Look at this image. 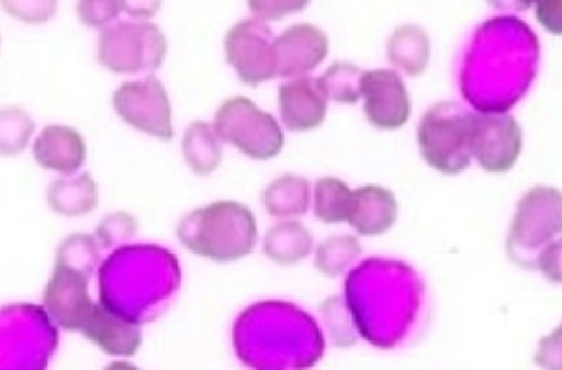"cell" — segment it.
I'll list each match as a JSON object with an SVG mask.
<instances>
[{"label":"cell","instance_id":"obj_1","mask_svg":"<svg viewBox=\"0 0 562 370\" xmlns=\"http://www.w3.org/2000/svg\"><path fill=\"white\" fill-rule=\"evenodd\" d=\"M178 239L190 253L214 262H234L252 253L257 221L236 201H217L187 214L178 224Z\"/></svg>","mask_w":562,"mask_h":370},{"label":"cell","instance_id":"obj_2","mask_svg":"<svg viewBox=\"0 0 562 370\" xmlns=\"http://www.w3.org/2000/svg\"><path fill=\"white\" fill-rule=\"evenodd\" d=\"M474 115L458 102L432 105L418 128L419 150L439 173L459 175L471 165Z\"/></svg>","mask_w":562,"mask_h":370},{"label":"cell","instance_id":"obj_3","mask_svg":"<svg viewBox=\"0 0 562 370\" xmlns=\"http://www.w3.org/2000/svg\"><path fill=\"white\" fill-rule=\"evenodd\" d=\"M562 233V193L553 187L531 188L520 203L508 234L510 259L521 267L537 266L543 246Z\"/></svg>","mask_w":562,"mask_h":370},{"label":"cell","instance_id":"obj_4","mask_svg":"<svg viewBox=\"0 0 562 370\" xmlns=\"http://www.w3.org/2000/svg\"><path fill=\"white\" fill-rule=\"evenodd\" d=\"M214 127L221 138L236 145L254 160H270L283 150L284 134L279 122L250 99L233 98L224 102Z\"/></svg>","mask_w":562,"mask_h":370},{"label":"cell","instance_id":"obj_5","mask_svg":"<svg viewBox=\"0 0 562 370\" xmlns=\"http://www.w3.org/2000/svg\"><path fill=\"white\" fill-rule=\"evenodd\" d=\"M164 33L150 23H119L102 32L99 61L115 72L157 69L165 58Z\"/></svg>","mask_w":562,"mask_h":370},{"label":"cell","instance_id":"obj_6","mask_svg":"<svg viewBox=\"0 0 562 370\" xmlns=\"http://www.w3.org/2000/svg\"><path fill=\"white\" fill-rule=\"evenodd\" d=\"M276 40L272 30L257 20H244L226 36V55L240 81L256 86L277 76Z\"/></svg>","mask_w":562,"mask_h":370},{"label":"cell","instance_id":"obj_7","mask_svg":"<svg viewBox=\"0 0 562 370\" xmlns=\"http://www.w3.org/2000/svg\"><path fill=\"white\" fill-rule=\"evenodd\" d=\"M114 105L117 114L132 127L161 141L173 138L170 101L158 79L125 82L115 91Z\"/></svg>","mask_w":562,"mask_h":370},{"label":"cell","instance_id":"obj_8","mask_svg":"<svg viewBox=\"0 0 562 370\" xmlns=\"http://www.w3.org/2000/svg\"><path fill=\"white\" fill-rule=\"evenodd\" d=\"M89 273L58 262L46 287L43 303L49 315L68 332H85L99 305L88 293Z\"/></svg>","mask_w":562,"mask_h":370},{"label":"cell","instance_id":"obj_9","mask_svg":"<svg viewBox=\"0 0 562 370\" xmlns=\"http://www.w3.org/2000/svg\"><path fill=\"white\" fill-rule=\"evenodd\" d=\"M524 147V132L512 115H474L472 157L488 173H507Z\"/></svg>","mask_w":562,"mask_h":370},{"label":"cell","instance_id":"obj_10","mask_svg":"<svg viewBox=\"0 0 562 370\" xmlns=\"http://www.w3.org/2000/svg\"><path fill=\"white\" fill-rule=\"evenodd\" d=\"M362 98L370 124L385 131L403 127L412 114L408 89L393 69L363 72Z\"/></svg>","mask_w":562,"mask_h":370},{"label":"cell","instance_id":"obj_11","mask_svg":"<svg viewBox=\"0 0 562 370\" xmlns=\"http://www.w3.org/2000/svg\"><path fill=\"white\" fill-rule=\"evenodd\" d=\"M327 96L321 78H300L280 86L281 121L290 131H313L323 124L327 112Z\"/></svg>","mask_w":562,"mask_h":370},{"label":"cell","instance_id":"obj_12","mask_svg":"<svg viewBox=\"0 0 562 370\" xmlns=\"http://www.w3.org/2000/svg\"><path fill=\"white\" fill-rule=\"evenodd\" d=\"M277 75H303L316 68L329 52V40L313 25H296L288 29L276 40Z\"/></svg>","mask_w":562,"mask_h":370},{"label":"cell","instance_id":"obj_13","mask_svg":"<svg viewBox=\"0 0 562 370\" xmlns=\"http://www.w3.org/2000/svg\"><path fill=\"white\" fill-rule=\"evenodd\" d=\"M398 220V201L395 194L379 184H366L352 191L347 223L360 236H380L395 226Z\"/></svg>","mask_w":562,"mask_h":370},{"label":"cell","instance_id":"obj_14","mask_svg":"<svg viewBox=\"0 0 562 370\" xmlns=\"http://www.w3.org/2000/svg\"><path fill=\"white\" fill-rule=\"evenodd\" d=\"M82 335L95 346L114 356H132L140 348L138 326L127 316L119 315L109 306L99 305L98 312L86 326Z\"/></svg>","mask_w":562,"mask_h":370},{"label":"cell","instance_id":"obj_15","mask_svg":"<svg viewBox=\"0 0 562 370\" xmlns=\"http://www.w3.org/2000/svg\"><path fill=\"white\" fill-rule=\"evenodd\" d=\"M33 152L43 168L63 175L75 173L82 167L86 158V145L81 135L63 125L46 127L36 138Z\"/></svg>","mask_w":562,"mask_h":370},{"label":"cell","instance_id":"obj_16","mask_svg":"<svg viewBox=\"0 0 562 370\" xmlns=\"http://www.w3.org/2000/svg\"><path fill=\"white\" fill-rule=\"evenodd\" d=\"M49 206L61 216H85L98 204L95 183L89 175L75 181H56L49 188Z\"/></svg>","mask_w":562,"mask_h":370},{"label":"cell","instance_id":"obj_17","mask_svg":"<svg viewBox=\"0 0 562 370\" xmlns=\"http://www.w3.org/2000/svg\"><path fill=\"white\" fill-rule=\"evenodd\" d=\"M313 239L300 223L277 224L267 233L266 254L281 266L301 262L310 254Z\"/></svg>","mask_w":562,"mask_h":370},{"label":"cell","instance_id":"obj_18","mask_svg":"<svg viewBox=\"0 0 562 370\" xmlns=\"http://www.w3.org/2000/svg\"><path fill=\"white\" fill-rule=\"evenodd\" d=\"M216 131L203 122H194L184 135L183 152L188 165L198 175H210L220 167L221 145Z\"/></svg>","mask_w":562,"mask_h":370},{"label":"cell","instance_id":"obj_19","mask_svg":"<svg viewBox=\"0 0 562 370\" xmlns=\"http://www.w3.org/2000/svg\"><path fill=\"white\" fill-rule=\"evenodd\" d=\"M307 187L310 184L304 178L293 177V175L279 178L263 193V201L280 200L267 206V211L277 217L301 216L310 206V188Z\"/></svg>","mask_w":562,"mask_h":370},{"label":"cell","instance_id":"obj_20","mask_svg":"<svg viewBox=\"0 0 562 370\" xmlns=\"http://www.w3.org/2000/svg\"><path fill=\"white\" fill-rule=\"evenodd\" d=\"M352 191L337 178L317 180L314 188V214L323 223H344L349 217Z\"/></svg>","mask_w":562,"mask_h":370},{"label":"cell","instance_id":"obj_21","mask_svg":"<svg viewBox=\"0 0 562 370\" xmlns=\"http://www.w3.org/2000/svg\"><path fill=\"white\" fill-rule=\"evenodd\" d=\"M363 72L350 63H337L324 72L321 82L330 99L353 104L362 98Z\"/></svg>","mask_w":562,"mask_h":370},{"label":"cell","instance_id":"obj_22","mask_svg":"<svg viewBox=\"0 0 562 370\" xmlns=\"http://www.w3.org/2000/svg\"><path fill=\"white\" fill-rule=\"evenodd\" d=\"M33 132V122L20 109L0 111V154L13 155L23 150Z\"/></svg>","mask_w":562,"mask_h":370},{"label":"cell","instance_id":"obj_23","mask_svg":"<svg viewBox=\"0 0 562 370\" xmlns=\"http://www.w3.org/2000/svg\"><path fill=\"white\" fill-rule=\"evenodd\" d=\"M121 0H81L79 13L89 26H102L121 12Z\"/></svg>","mask_w":562,"mask_h":370},{"label":"cell","instance_id":"obj_24","mask_svg":"<svg viewBox=\"0 0 562 370\" xmlns=\"http://www.w3.org/2000/svg\"><path fill=\"white\" fill-rule=\"evenodd\" d=\"M310 0H249L250 10L260 19L280 20L290 13L300 12Z\"/></svg>","mask_w":562,"mask_h":370},{"label":"cell","instance_id":"obj_25","mask_svg":"<svg viewBox=\"0 0 562 370\" xmlns=\"http://www.w3.org/2000/svg\"><path fill=\"white\" fill-rule=\"evenodd\" d=\"M535 362L541 368L562 370V325L541 339Z\"/></svg>","mask_w":562,"mask_h":370},{"label":"cell","instance_id":"obj_26","mask_svg":"<svg viewBox=\"0 0 562 370\" xmlns=\"http://www.w3.org/2000/svg\"><path fill=\"white\" fill-rule=\"evenodd\" d=\"M537 267L550 282L562 283V239L553 240L541 250Z\"/></svg>","mask_w":562,"mask_h":370},{"label":"cell","instance_id":"obj_27","mask_svg":"<svg viewBox=\"0 0 562 370\" xmlns=\"http://www.w3.org/2000/svg\"><path fill=\"white\" fill-rule=\"evenodd\" d=\"M535 16L547 32L562 36V0H537Z\"/></svg>","mask_w":562,"mask_h":370},{"label":"cell","instance_id":"obj_28","mask_svg":"<svg viewBox=\"0 0 562 370\" xmlns=\"http://www.w3.org/2000/svg\"><path fill=\"white\" fill-rule=\"evenodd\" d=\"M122 9L134 16H151L160 9L161 0H121Z\"/></svg>","mask_w":562,"mask_h":370},{"label":"cell","instance_id":"obj_29","mask_svg":"<svg viewBox=\"0 0 562 370\" xmlns=\"http://www.w3.org/2000/svg\"><path fill=\"white\" fill-rule=\"evenodd\" d=\"M494 7H517V9H528L535 5L537 0H491Z\"/></svg>","mask_w":562,"mask_h":370}]
</instances>
